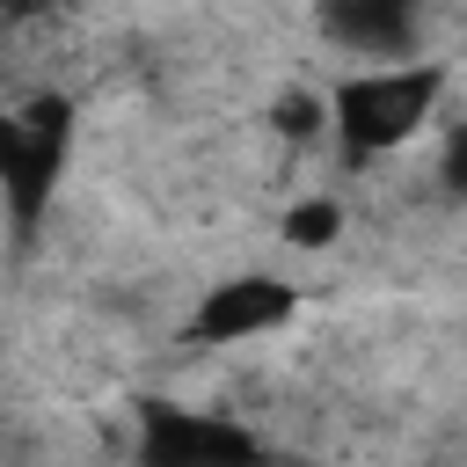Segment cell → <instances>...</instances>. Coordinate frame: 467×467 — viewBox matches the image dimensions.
Segmentation results:
<instances>
[{
	"instance_id": "cell-7",
	"label": "cell",
	"mask_w": 467,
	"mask_h": 467,
	"mask_svg": "<svg viewBox=\"0 0 467 467\" xmlns=\"http://www.w3.org/2000/svg\"><path fill=\"white\" fill-rule=\"evenodd\" d=\"M277 131H285V139H314V131H321V102H314V95H285V102H277Z\"/></svg>"
},
{
	"instance_id": "cell-4",
	"label": "cell",
	"mask_w": 467,
	"mask_h": 467,
	"mask_svg": "<svg viewBox=\"0 0 467 467\" xmlns=\"http://www.w3.org/2000/svg\"><path fill=\"white\" fill-rule=\"evenodd\" d=\"M285 314H292V285H277V277H226V285L204 292L190 336L197 343H248V336H270Z\"/></svg>"
},
{
	"instance_id": "cell-6",
	"label": "cell",
	"mask_w": 467,
	"mask_h": 467,
	"mask_svg": "<svg viewBox=\"0 0 467 467\" xmlns=\"http://www.w3.org/2000/svg\"><path fill=\"white\" fill-rule=\"evenodd\" d=\"M336 234H343V204L336 197H306V204L285 212V241L292 248H328Z\"/></svg>"
},
{
	"instance_id": "cell-5",
	"label": "cell",
	"mask_w": 467,
	"mask_h": 467,
	"mask_svg": "<svg viewBox=\"0 0 467 467\" xmlns=\"http://www.w3.org/2000/svg\"><path fill=\"white\" fill-rule=\"evenodd\" d=\"M321 22L336 44H350L372 66H394L416 44V0H321Z\"/></svg>"
},
{
	"instance_id": "cell-1",
	"label": "cell",
	"mask_w": 467,
	"mask_h": 467,
	"mask_svg": "<svg viewBox=\"0 0 467 467\" xmlns=\"http://www.w3.org/2000/svg\"><path fill=\"white\" fill-rule=\"evenodd\" d=\"M438 95H445V73H438V66L394 58V66L350 73V80L336 88L328 117H336V131H343L350 153H394V146H409V139L423 131V117L438 109Z\"/></svg>"
},
{
	"instance_id": "cell-3",
	"label": "cell",
	"mask_w": 467,
	"mask_h": 467,
	"mask_svg": "<svg viewBox=\"0 0 467 467\" xmlns=\"http://www.w3.org/2000/svg\"><path fill=\"white\" fill-rule=\"evenodd\" d=\"M248 460H255V445L241 423L204 416V409H168V401L146 409L139 467H248Z\"/></svg>"
},
{
	"instance_id": "cell-2",
	"label": "cell",
	"mask_w": 467,
	"mask_h": 467,
	"mask_svg": "<svg viewBox=\"0 0 467 467\" xmlns=\"http://www.w3.org/2000/svg\"><path fill=\"white\" fill-rule=\"evenodd\" d=\"M66 161V102H29L22 117H0V204L15 226H36V212L58 190Z\"/></svg>"
}]
</instances>
